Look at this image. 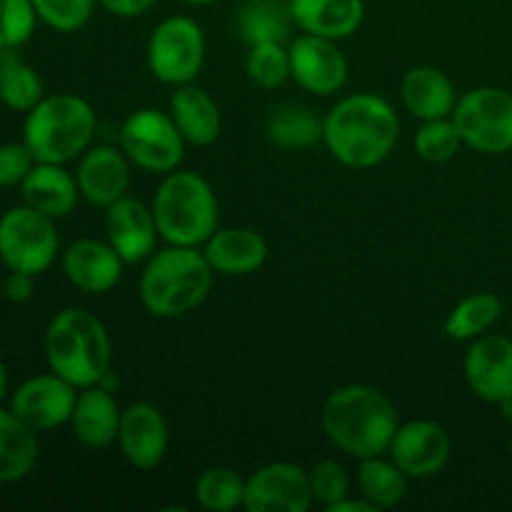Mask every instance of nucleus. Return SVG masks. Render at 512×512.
Returning <instances> with one entry per match:
<instances>
[{"mask_svg":"<svg viewBox=\"0 0 512 512\" xmlns=\"http://www.w3.org/2000/svg\"><path fill=\"white\" fill-rule=\"evenodd\" d=\"M308 480L313 500L323 505L325 510L350 495V475L338 460H320V463H315L308 470Z\"/></svg>","mask_w":512,"mask_h":512,"instance_id":"obj_37","label":"nucleus"},{"mask_svg":"<svg viewBox=\"0 0 512 512\" xmlns=\"http://www.w3.org/2000/svg\"><path fill=\"white\" fill-rule=\"evenodd\" d=\"M98 115L93 105L75 93L45 95L25 113L23 143L38 163L65 165L93 145Z\"/></svg>","mask_w":512,"mask_h":512,"instance_id":"obj_5","label":"nucleus"},{"mask_svg":"<svg viewBox=\"0 0 512 512\" xmlns=\"http://www.w3.org/2000/svg\"><path fill=\"white\" fill-rule=\"evenodd\" d=\"M123 458L138 470H155L168 455L170 428L165 415L153 403H133L123 408L118 430Z\"/></svg>","mask_w":512,"mask_h":512,"instance_id":"obj_16","label":"nucleus"},{"mask_svg":"<svg viewBox=\"0 0 512 512\" xmlns=\"http://www.w3.org/2000/svg\"><path fill=\"white\" fill-rule=\"evenodd\" d=\"M23 203L48 218H68L80 200L78 178L58 163H35L20 183Z\"/></svg>","mask_w":512,"mask_h":512,"instance_id":"obj_22","label":"nucleus"},{"mask_svg":"<svg viewBox=\"0 0 512 512\" xmlns=\"http://www.w3.org/2000/svg\"><path fill=\"white\" fill-rule=\"evenodd\" d=\"M155 3L158 0H98L100 8L115 18H138V15L148 13Z\"/></svg>","mask_w":512,"mask_h":512,"instance_id":"obj_40","label":"nucleus"},{"mask_svg":"<svg viewBox=\"0 0 512 512\" xmlns=\"http://www.w3.org/2000/svg\"><path fill=\"white\" fill-rule=\"evenodd\" d=\"M120 150L135 168L145 173L168 175L180 168L185 158V138L170 113L158 108L133 110L120 125Z\"/></svg>","mask_w":512,"mask_h":512,"instance_id":"obj_9","label":"nucleus"},{"mask_svg":"<svg viewBox=\"0 0 512 512\" xmlns=\"http://www.w3.org/2000/svg\"><path fill=\"white\" fill-rule=\"evenodd\" d=\"M463 375L475 398L503 403L512 395V335L485 333L470 340Z\"/></svg>","mask_w":512,"mask_h":512,"instance_id":"obj_15","label":"nucleus"},{"mask_svg":"<svg viewBox=\"0 0 512 512\" xmlns=\"http://www.w3.org/2000/svg\"><path fill=\"white\" fill-rule=\"evenodd\" d=\"M145 60L153 78L163 85H188L205 63V33L190 15L160 20L148 38Z\"/></svg>","mask_w":512,"mask_h":512,"instance_id":"obj_8","label":"nucleus"},{"mask_svg":"<svg viewBox=\"0 0 512 512\" xmlns=\"http://www.w3.org/2000/svg\"><path fill=\"white\" fill-rule=\"evenodd\" d=\"M398 140V110L378 93L345 95L323 118L325 148L345 168H375L390 158Z\"/></svg>","mask_w":512,"mask_h":512,"instance_id":"obj_1","label":"nucleus"},{"mask_svg":"<svg viewBox=\"0 0 512 512\" xmlns=\"http://www.w3.org/2000/svg\"><path fill=\"white\" fill-rule=\"evenodd\" d=\"M168 113L188 145L208 148V145H213L220 138L223 115H220V108L213 95L208 90L198 88V85H178L173 95H170Z\"/></svg>","mask_w":512,"mask_h":512,"instance_id":"obj_25","label":"nucleus"},{"mask_svg":"<svg viewBox=\"0 0 512 512\" xmlns=\"http://www.w3.org/2000/svg\"><path fill=\"white\" fill-rule=\"evenodd\" d=\"M98 0H33L40 23L58 33H78L93 18Z\"/></svg>","mask_w":512,"mask_h":512,"instance_id":"obj_35","label":"nucleus"},{"mask_svg":"<svg viewBox=\"0 0 512 512\" xmlns=\"http://www.w3.org/2000/svg\"><path fill=\"white\" fill-rule=\"evenodd\" d=\"M35 163L38 160L23 140L0 145V188H13V185L23 183Z\"/></svg>","mask_w":512,"mask_h":512,"instance_id":"obj_38","label":"nucleus"},{"mask_svg":"<svg viewBox=\"0 0 512 512\" xmlns=\"http://www.w3.org/2000/svg\"><path fill=\"white\" fill-rule=\"evenodd\" d=\"M290 50V78L305 90V93L328 95L340 93L348 83L350 65L345 53L340 50L338 40L318 38V35H298Z\"/></svg>","mask_w":512,"mask_h":512,"instance_id":"obj_12","label":"nucleus"},{"mask_svg":"<svg viewBox=\"0 0 512 512\" xmlns=\"http://www.w3.org/2000/svg\"><path fill=\"white\" fill-rule=\"evenodd\" d=\"M400 100L413 118L438 120L450 118L458 105V93L448 75L435 65H415L403 75Z\"/></svg>","mask_w":512,"mask_h":512,"instance_id":"obj_23","label":"nucleus"},{"mask_svg":"<svg viewBox=\"0 0 512 512\" xmlns=\"http://www.w3.org/2000/svg\"><path fill=\"white\" fill-rule=\"evenodd\" d=\"M38 430L0 408V485L20 483L38 465Z\"/></svg>","mask_w":512,"mask_h":512,"instance_id":"obj_26","label":"nucleus"},{"mask_svg":"<svg viewBox=\"0 0 512 512\" xmlns=\"http://www.w3.org/2000/svg\"><path fill=\"white\" fill-rule=\"evenodd\" d=\"M313 503L308 470L295 463H268L245 480L248 512H308Z\"/></svg>","mask_w":512,"mask_h":512,"instance_id":"obj_14","label":"nucleus"},{"mask_svg":"<svg viewBox=\"0 0 512 512\" xmlns=\"http://www.w3.org/2000/svg\"><path fill=\"white\" fill-rule=\"evenodd\" d=\"M293 23L303 33L328 40H345L365 20V0H288Z\"/></svg>","mask_w":512,"mask_h":512,"instance_id":"obj_24","label":"nucleus"},{"mask_svg":"<svg viewBox=\"0 0 512 512\" xmlns=\"http://www.w3.org/2000/svg\"><path fill=\"white\" fill-rule=\"evenodd\" d=\"M160 238L168 245L200 248L220 225L218 198L213 185L195 170H173L163 175L150 203Z\"/></svg>","mask_w":512,"mask_h":512,"instance_id":"obj_6","label":"nucleus"},{"mask_svg":"<svg viewBox=\"0 0 512 512\" xmlns=\"http://www.w3.org/2000/svg\"><path fill=\"white\" fill-rule=\"evenodd\" d=\"M178 3L190 5V8H205V5H215L220 3V0H178Z\"/></svg>","mask_w":512,"mask_h":512,"instance_id":"obj_44","label":"nucleus"},{"mask_svg":"<svg viewBox=\"0 0 512 512\" xmlns=\"http://www.w3.org/2000/svg\"><path fill=\"white\" fill-rule=\"evenodd\" d=\"M60 250L55 220L30 205H15L0 215V260L8 270L40 275Z\"/></svg>","mask_w":512,"mask_h":512,"instance_id":"obj_10","label":"nucleus"},{"mask_svg":"<svg viewBox=\"0 0 512 512\" xmlns=\"http://www.w3.org/2000/svg\"><path fill=\"white\" fill-rule=\"evenodd\" d=\"M413 145L415 153L425 163H448L463 148V138H460L458 128H455L453 118L423 120V125L415 133Z\"/></svg>","mask_w":512,"mask_h":512,"instance_id":"obj_34","label":"nucleus"},{"mask_svg":"<svg viewBox=\"0 0 512 512\" xmlns=\"http://www.w3.org/2000/svg\"><path fill=\"white\" fill-rule=\"evenodd\" d=\"M105 233L125 265L145 263L158 248V223L150 205L123 195L105 208Z\"/></svg>","mask_w":512,"mask_h":512,"instance_id":"obj_17","label":"nucleus"},{"mask_svg":"<svg viewBox=\"0 0 512 512\" xmlns=\"http://www.w3.org/2000/svg\"><path fill=\"white\" fill-rule=\"evenodd\" d=\"M293 25L288 0H245L243 8L235 15L238 35L248 45L265 43V40L285 43Z\"/></svg>","mask_w":512,"mask_h":512,"instance_id":"obj_28","label":"nucleus"},{"mask_svg":"<svg viewBox=\"0 0 512 512\" xmlns=\"http://www.w3.org/2000/svg\"><path fill=\"white\" fill-rule=\"evenodd\" d=\"M8 365L3 363V358H0V403L5 400V395H8Z\"/></svg>","mask_w":512,"mask_h":512,"instance_id":"obj_42","label":"nucleus"},{"mask_svg":"<svg viewBox=\"0 0 512 512\" xmlns=\"http://www.w3.org/2000/svg\"><path fill=\"white\" fill-rule=\"evenodd\" d=\"M265 135L280 150H308L323 143V118L308 105H275L265 118Z\"/></svg>","mask_w":512,"mask_h":512,"instance_id":"obj_27","label":"nucleus"},{"mask_svg":"<svg viewBox=\"0 0 512 512\" xmlns=\"http://www.w3.org/2000/svg\"><path fill=\"white\" fill-rule=\"evenodd\" d=\"M213 275L203 250L190 245H168L145 260L138 283L140 303L153 318H183L208 298Z\"/></svg>","mask_w":512,"mask_h":512,"instance_id":"obj_3","label":"nucleus"},{"mask_svg":"<svg viewBox=\"0 0 512 512\" xmlns=\"http://www.w3.org/2000/svg\"><path fill=\"white\" fill-rule=\"evenodd\" d=\"M35 275L28 273H18V270H10L8 278L3 280V293L10 303H28L33 298V288H35Z\"/></svg>","mask_w":512,"mask_h":512,"instance_id":"obj_39","label":"nucleus"},{"mask_svg":"<svg viewBox=\"0 0 512 512\" xmlns=\"http://www.w3.org/2000/svg\"><path fill=\"white\" fill-rule=\"evenodd\" d=\"M408 475L398 468L390 458L373 455V458L360 460L358 468V488L375 510L398 508L408 495Z\"/></svg>","mask_w":512,"mask_h":512,"instance_id":"obj_29","label":"nucleus"},{"mask_svg":"<svg viewBox=\"0 0 512 512\" xmlns=\"http://www.w3.org/2000/svg\"><path fill=\"white\" fill-rule=\"evenodd\" d=\"M213 273L225 278H240L263 268L268 260V243L255 228L235 225V228H218L203 245Z\"/></svg>","mask_w":512,"mask_h":512,"instance_id":"obj_21","label":"nucleus"},{"mask_svg":"<svg viewBox=\"0 0 512 512\" xmlns=\"http://www.w3.org/2000/svg\"><path fill=\"white\" fill-rule=\"evenodd\" d=\"M245 73L258 88H280L290 80V50L280 40L250 45L248 58H245Z\"/></svg>","mask_w":512,"mask_h":512,"instance_id":"obj_33","label":"nucleus"},{"mask_svg":"<svg viewBox=\"0 0 512 512\" xmlns=\"http://www.w3.org/2000/svg\"><path fill=\"white\" fill-rule=\"evenodd\" d=\"M453 123L463 145L483 155L512 150V93L498 85H480L458 98Z\"/></svg>","mask_w":512,"mask_h":512,"instance_id":"obj_7","label":"nucleus"},{"mask_svg":"<svg viewBox=\"0 0 512 512\" xmlns=\"http://www.w3.org/2000/svg\"><path fill=\"white\" fill-rule=\"evenodd\" d=\"M453 443L448 430L435 420H408L398 425L388 445V458L410 480H428L450 463Z\"/></svg>","mask_w":512,"mask_h":512,"instance_id":"obj_11","label":"nucleus"},{"mask_svg":"<svg viewBox=\"0 0 512 512\" xmlns=\"http://www.w3.org/2000/svg\"><path fill=\"white\" fill-rule=\"evenodd\" d=\"M325 512H375V505L368 503L363 495H360V500L350 498V495H348V498H343L340 503L330 505V508Z\"/></svg>","mask_w":512,"mask_h":512,"instance_id":"obj_41","label":"nucleus"},{"mask_svg":"<svg viewBox=\"0 0 512 512\" xmlns=\"http://www.w3.org/2000/svg\"><path fill=\"white\" fill-rule=\"evenodd\" d=\"M498 408H500V413H503V418L510 420V423H512V395H510V398H505L503 403H498Z\"/></svg>","mask_w":512,"mask_h":512,"instance_id":"obj_43","label":"nucleus"},{"mask_svg":"<svg viewBox=\"0 0 512 512\" xmlns=\"http://www.w3.org/2000/svg\"><path fill=\"white\" fill-rule=\"evenodd\" d=\"M500 313H503V303L498 295L473 293L450 310L443 330L450 340L465 343V340H475L490 333V328L500 320Z\"/></svg>","mask_w":512,"mask_h":512,"instance_id":"obj_30","label":"nucleus"},{"mask_svg":"<svg viewBox=\"0 0 512 512\" xmlns=\"http://www.w3.org/2000/svg\"><path fill=\"white\" fill-rule=\"evenodd\" d=\"M130 160L128 155L113 145H90L78 160L80 198L88 200L93 208H108L115 200L128 195L130 188Z\"/></svg>","mask_w":512,"mask_h":512,"instance_id":"obj_18","label":"nucleus"},{"mask_svg":"<svg viewBox=\"0 0 512 512\" xmlns=\"http://www.w3.org/2000/svg\"><path fill=\"white\" fill-rule=\"evenodd\" d=\"M125 260L103 240H75L63 253V273L73 288L88 295L110 293L123 278Z\"/></svg>","mask_w":512,"mask_h":512,"instance_id":"obj_19","label":"nucleus"},{"mask_svg":"<svg viewBox=\"0 0 512 512\" xmlns=\"http://www.w3.org/2000/svg\"><path fill=\"white\" fill-rule=\"evenodd\" d=\"M45 360L53 373L90 388L113 370V343L103 320L85 308H65L45 328Z\"/></svg>","mask_w":512,"mask_h":512,"instance_id":"obj_4","label":"nucleus"},{"mask_svg":"<svg viewBox=\"0 0 512 512\" xmlns=\"http://www.w3.org/2000/svg\"><path fill=\"white\" fill-rule=\"evenodd\" d=\"M323 433L340 453L355 460L388 453L398 430V408L383 390L353 383L333 390L320 413Z\"/></svg>","mask_w":512,"mask_h":512,"instance_id":"obj_2","label":"nucleus"},{"mask_svg":"<svg viewBox=\"0 0 512 512\" xmlns=\"http://www.w3.org/2000/svg\"><path fill=\"white\" fill-rule=\"evenodd\" d=\"M195 500L210 512H233L245 503V480L228 465L205 468L195 480Z\"/></svg>","mask_w":512,"mask_h":512,"instance_id":"obj_31","label":"nucleus"},{"mask_svg":"<svg viewBox=\"0 0 512 512\" xmlns=\"http://www.w3.org/2000/svg\"><path fill=\"white\" fill-rule=\"evenodd\" d=\"M510 453H512V435H510Z\"/></svg>","mask_w":512,"mask_h":512,"instance_id":"obj_45","label":"nucleus"},{"mask_svg":"<svg viewBox=\"0 0 512 512\" xmlns=\"http://www.w3.org/2000/svg\"><path fill=\"white\" fill-rule=\"evenodd\" d=\"M75 400H78V388L50 370L23 380L10 395V410L33 430L45 433L70 423Z\"/></svg>","mask_w":512,"mask_h":512,"instance_id":"obj_13","label":"nucleus"},{"mask_svg":"<svg viewBox=\"0 0 512 512\" xmlns=\"http://www.w3.org/2000/svg\"><path fill=\"white\" fill-rule=\"evenodd\" d=\"M38 25L33 0H0V50L28 43Z\"/></svg>","mask_w":512,"mask_h":512,"instance_id":"obj_36","label":"nucleus"},{"mask_svg":"<svg viewBox=\"0 0 512 512\" xmlns=\"http://www.w3.org/2000/svg\"><path fill=\"white\" fill-rule=\"evenodd\" d=\"M120 418H123V408L118 405L115 393L105 390L103 385H90V388L78 390L68 425L83 448L103 450L118 443Z\"/></svg>","mask_w":512,"mask_h":512,"instance_id":"obj_20","label":"nucleus"},{"mask_svg":"<svg viewBox=\"0 0 512 512\" xmlns=\"http://www.w3.org/2000/svg\"><path fill=\"white\" fill-rule=\"evenodd\" d=\"M43 98L45 90L38 70L15 55H8L0 63V103L18 113H28Z\"/></svg>","mask_w":512,"mask_h":512,"instance_id":"obj_32","label":"nucleus"}]
</instances>
